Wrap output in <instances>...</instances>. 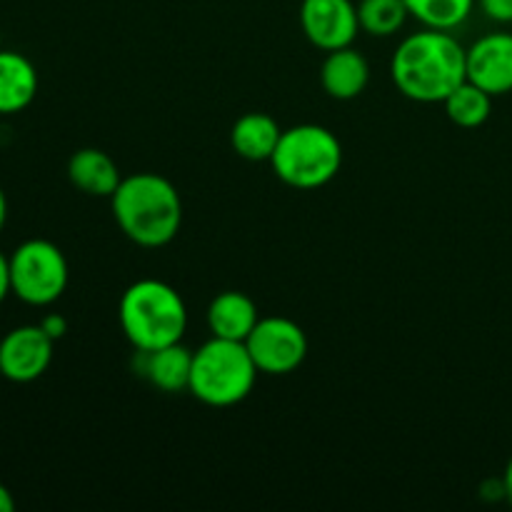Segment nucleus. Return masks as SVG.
<instances>
[{
    "label": "nucleus",
    "mask_w": 512,
    "mask_h": 512,
    "mask_svg": "<svg viewBox=\"0 0 512 512\" xmlns=\"http://www.w3.org/2000/svg\"><path fill=\"white\" fill-rule=\"evenodd\" d=\"M503 490H505V498L512 503V458H510L508 468H505V475H503Z\"/></svg>",
    "instance_id": "obj_24"
},
{
    "label": "nucleus",
    "mask_w": 512,
    "mask_h": 512,
    "mask_svg": "<svg viewBox=\"0 0 512 512\" xmlns=\"http://www.w3.org/2000/svg\"><path fill=\"white\" fill-rule=\"evenodd\" d=\"M13 510H15L13 493H10L5 485H0V512H13Z\"/></svg>",
    "instance_id": "obj_23"
},
{
    "label": "nucleus",
    "mask_w": 512,
    "mask_h": 512,
    "mask_svg": "<svg viewBox=\"0 0 512 512\" xmlns=\"http://www.w3.org/2000/svg\"><path fill=\"white\" fill-rule=\"evenodd\" d=\"M445 113L460 128H480L490 118L493 110V95L485 93L480 85L465 80L443 100Z\"/></svg>",
    "instance_id": "obj_17"
},
{
    "label": "nucleus",
    "mask_w": 512,
    "mask_h": 512,
    "mask_svg": "<svg viewBox=\"0 0 512 512\" xmlns=\"http://www.w3.org/2000/svg\"><path fill=\"white\" fill-rule=\"evenodd\" d=\"M38 93V73L25 55L0 50V115L28 108Z\"/></svg>",
    "instance_id": "obj_15"
},
{
    "label": "nucleus",
    "mask_w": 512,
    "mask_h": 512,
    "mask_svg": "<svg viewBox=\"0 0 512 512\" xmlns=\"http://www.w3.org/2000/svg\"><path fill=\"white\" fill-rule=\"evenodd\" d=\"M0 50H3V48H0Z\"/></svg>",
    "instance_id": "obj_26"
},
{
    "label": "nucleus",
    "mask_w": 512,
    "mask_h": 512,
    "mask_svg": "<svg viewBox=\"0 0 512 512\" xmlns=\"http://www.w3.org/2000/svg\"><path fill=\"white\" fill-rule=\"evenodd\" d=\"M115 223L140 248L173 243L183 225V200L175 185L158 173H138L120 180L110 198Z\"/></svg>",
    "instance_id": "obj_2"
},
{
    "label": "nucleus",
    "mask_w": 512,
    "mask_h": 512,
    "mask_svg": "<svg viewBox=\"0 0 512 512\" xmlns=\"http://www.w3.org/2000/svg\"><path fill=\"white\" fill-rule=\"evenodd\" d=\"M68 288V260L50 240H25L10 255V290L23 303L45 308Z\"/></svg>",
    "instance_id": "obj_6"
},
{
    "label": "nucleus",
    "mask_w": 512,
    "mask_h": 512,
    "mask_svg": "<svg viewBox=\"0 0 512 512\" xmlns=\"http://www.w3.org/2000/svg\"><path fill=\"white\" fill-rule=\"evenodd\" d=\"M255 368L265 375H288L308 358V338L303 328L288 318H260L245 338Z\"/></svg>",
    "instance_id": "obj_7"
},
{
    "label": "nucleus",
    "mask_w": 512,
    "mask_h": 512,
    "mask_svg": "<svg viewBox=\"0 0 512 512\" xmlns=\"http://www.w3.org/2000/svg\"><path fill=\"white\" fill-rule=\"evenodd\" d=\"M5 220H8V200H5V193L0 190V233L5 228Z\"/></svg>",
    "instance_id": "obj_25"
},
{
    "label": "nucleus",
    "mask_w": 512,
    "mask_h": 512,
    "mask_svg": "<svg viewBox=\"0 0 512 512\" xmlns=\"http://www.w3.org/2000/svg\"><path fill=\"white\" fill-rule=\"evenodd\" d=\"M275 175L298 190H315L328 185L343 165V145L323 125H295L283 130L273 158Z\"/></svg>",
    "instance_id": "obj_5"
},
{
    "label": "nucleus",
    "mask_w": 512,
    "mask_h": 512,
    "mask_svg": "<svg viewBox=\"0 0 512 512\" xmlns=\"http://www.w3.org/2000/svg\"><path fill=\"white\" fill-rule=\"evenodd\" d=\"M468 80L485 93H512V33H490L470 45Z\"/></svg>",
    "instance_id": "obj_10"
},
{
    "label": "nucleus",
    "mask_w": 512,
    "mask_h": 512,
    "mask_svg": "<svg viewBox=\"0 0 512 512\" xmlns=\"http://www.w3.org/2000/svg\"><path fill=\"white\" fill-rule=\"evenodd\" d=\"M135 373L148 380L153 388L163 393H180L188 390L190 370H193V350L183 343L165 345L158 350H138Z\"/></svg>",
    "instance_id": "obj_11"
},
{
    "label": "nucleus",
    "mask_w": 512,
    "mask_h": 512,
    "mask_svg": "<svg viewBox=\"0 0 512 512\" xmlns=\"http://www.w3.org/2000/svg\"><path fill=\"white\" fill-rule=\"evenodd\" d=\"M258 373L245 343L213 338L193 353L188 390L210 408H230L253 393Z\"/></svg>",
    "instance_id": "obj_4"
},
{
    "label": "nucleus",
    "mask_w": 512,
    "mask_h": 512,
    "mask_svg": "<svg viewBox=\"0 0 512 512\" xmlns=\"http://www.w3.org/2000/svg\"><path fill=\"white\" fill-rule=\"evenodd\" d=\"M410 15L433 30H455L473 13L475 0H405Z\"/></svg>",
    "instance_id": "obj_18"
},
{
    "label": "nucleus",
    "mask_w": 512,
    "mask_h": 512,
    "mask_svg": "<svg viewBox=\"0 0 512 512\" xmlns=\"http://www.w3.org/2000/svg\"><path fill=\"white\" fill-rule=\"evenodd\" d=\"M258 320V305L238 290H225V293L215 295L208 308V328L213 338L245 343Z\"/></svg>",
    "instance_id": "obj_14"
},
{
    "label": "nucleus",
    "mask_w": 512,
    "mask_h": 512,
    "mask_svg": "<svg viewBox=\"0 0 512 512\" xmlns=\"http://www.w3.org/2000/svg\"><path fill=\"white\" fill-rule=\"evenodd\" d=\"M8 293H13L10 290V258L0 253V303L8 298Z\"/></svg>",
    "instance_id": "obj_22"
},
{
    "label": "nucleus",
    "mask_w": 512,
    "mask_h": 512,
    "mask_svg": "<svg viewBox=\"0 0 512 512\" xmlns=\"http://www.w3.org/2000/svg\"><path fill=\"white\" fill-rule=\"evenodd\" d=\"M370 65L355 48L330 50L320 68V83L325 93L335 100H353L368 88Z\"/></svg>",
    "instance_id": "obj_13"
},
{
    "label": "nucleus",
    "mask_w": 512,
    "mask_h": 512,
    "mask_svg": "<svg viewBox=\"0 0 512 512\" xmlns=\"http://www.w3.org/2000/svg\"><path fill=\"white\" fill-rule=\"evenodd\" d=\"M410 10L405 0H360L358 20L360 30L375 38H390L408 20Z\"/></svg>",
    "instance_id": "obj_19"
},
{
    "label": "nucleus",
    "mask_w": 512,
    "mask_h": 512,
    "mask_svg": "<svg viewBox=\"0 0 512 512\" xmlns=\"http://www.w3.org/2000/svg\"><path fill=\"white\" fill-rule=\"evenodd\" d=\"M280 135H283V128L268 113H248L235 120L230 130V145L240 158L260 163V160L273 158Z\"/></svg>",
    "instance_id": "obj_16"
},
{
    "label": "nucleus",
    "mask_w": 512,
    "mask_h": 512,
    "mask_svg": "<svg viewBox=\"0 0 512 512\" xmlns=\"http://www.w3.org/2000/svg\"><path fill=\"white\" fill-rule=\"evenodd\" d=\"M55 340L40 325H20L0 340V375L10 383H33L53 360Z\"/></svg>",
    "instance_id": "obj_9"
},
{
    "label": "nucleus",
    "mask_w": 512,
    "mask_h": 512,
    "mask_svg": "<svg viewBox=\"0 0 512 512\" xmlns=\"http://www.w3.org/2000/svg\"><path fill=\"white\" fill-rule=\"evenodd\" d=\"M118 320L135 350H158L183 340L188 308L173 285L145 278L123 293Z\"/></svg>",
    "instance_id": "obj_3"
},
{
    "label": "nucleus",
    "mask_w": 512,
    "mask_h": 512,
    "mask_svg": "<svg viewBox=\"0 0 512 512\" xmlns=\"http://www.w3.org/2000/svg\"><path fill=\"white\" fill-rule=\"evenodd\" d=\"M68 178L80 193L93 195V198H113L123 175L108 153L98 148H83L70 155Z\"/></svg>",
    "instance_id": "obj_12"
},
{
    "label": "nucleus",
    "mask_w": 512,
    "mask_h": 512,
    "mask_svg": "<svg viewBox=\"0 0 512 512\" xmlns=\"http://www.w3.org/2000/svg\"><path fill=\"white\" fill-rule=\"evenodd\" d=\"M300 25L305 38L325 53L348 48L360 30L358 8L353 0H303Z\"/></svg>",
    "instance_id": "obj_8"
},
{
    "label": "nucleus",
    "mask_w": 512,
    "mask_h": 512,
    "mask_svg": "<svg viewBox=\"0 0 512 512\" xmlns=\"http://www.w3.org/2000/svg\"><path fill=\"white\" fill-rule=\"evenodd\" d=\"M480 10L495 23H512V0H478Z\"/></svg>",
    "instance_id": "obj_20"
},
{
    "label": "nucleus",
    "mask_w": 512,
    "mask_h": 512,
    "mask_svg": "<svg viewBox=\"0 0 512 512\" xmlns=\"http://www.w3.org/2000/svg\"><path fill=\"white\" fill-rule=\"evenodd\" d=\"M40 328H43L53 340H60L65 333H68V320L58 313H50L40 320Z\"/></svg>",
    "instance_id": "obj_21"
},
{
    "label": "nucleus",
    "mask_w": 512,
    "mask_h": 512,
    "mask_svg": "<svg viewBox=\"0 0 512 512\" xmlns=\"http://www.w3.org/2000/svg\"><path fill=\"white\" fill-rule=\"evenodd\" d=\"M390 75L405 98L415 103H443L468 80V50L450 30L425 28L398 45Z\"/></svg>",
    "instance_id": "obj_1"
}]
</instances>
